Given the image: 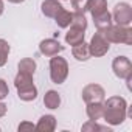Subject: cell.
<instances>
[{
	"mask_svg": "<svg viewBox=\"0 0 132 132\" xmlns=\"http://www.w3.org/2000/svg\"><path fill=\"white\" fill-rule=\"evenodd\" d=\"M93 17V23H95V27H96V30H106L107 27H110L112 25V14L106 10V11H103V13H100V14H96V16H92Z\"/></svg>",
	"mask_w": 132,
	"mask_h": 132,
	"instance_id": "5bb4252c",
	"label": "cell"
},
{
	"mask_svg": "<svg viewBox=\"0 0 132 132\" xmlns=\"http://www.w3.org/2000/svg\"><path fill=\"white\" fill-rule=\"evenodd\" d=\"M8 95H10V87H8L5 79L0 78V101H3Z\"/></svg>",
	"mask_w": 132,
	"mask_h": 132,
	"instance_id": "cb8c5ba5",
	"label": "cell"
},
{
	"mask_svg": "<svg viewBox=\"0 0 132 132\" xmlns=\"http://www.w3.org/2000/svg\"><path fill=\"white\" fill-rule=\"evenodd\" d=\"M62 50H64V47L61 45V42H59L57 39H44V40H40V44H39V51H40L44 56H48V57H51V56L61 53Z\"/></svg>",
	"mask_w": 132,
	"mask_h": 132,
	"instance_id": "ba28073f",
	"label": "cell"
},
{
	"mask_svg": "<svg viewBox=\"0 0 132 132\" xmlns=\"http://www.w3.org/2000/svg\"><path fill=\"white\" fill-rule=\"evenodd\" d=\"M109 48H110V44H109V40H107V39L103 36V33H101V31H96V33L92 36L90 42H89L90 56H95V57H101V56L107 54Z\"/></svg>",
	"mask_w": 132,
	"mask_h": 132,
	"instance_id": "5b68a950",
	"label": "cell"
},
{
	"mask_svg": "<svg viewBox=\"0 0 132 132\" xmlns=\"http://www.w3.org/2000/svg\"><path fill=\"white\" fill-rule=\"evenodd\" d=\"M112 20L117 25L129 27L132 23V6L127 2L117 3L115 8H113V13H112Z\"/></svg>",
	"mask_w": 132,
	"mask_h": 132,
	"instance_id": "277c9868",
	"label": "cell"
},
{
	"mask_svg": "<svg viewBox=\"0 0 132 132\" xmlns=\"http://www.w3.org/2000/svg\"><path fill=\"white\" fill-rule=\"evenodd\" d=\"M6 110H8L6 104H5V103H2V101H0V118H2V117H5V115H6Z\"/></svg>",
	"mask_w": 132,
	"mask_h": 132,
	"instance_id": "4316f807",
	"label": "cell"
},
{
	"mask_svg": "<svg viewBox=\"0 0 132 132\" xmlns=\"http://www.w3.org/2000/svg\"><path fill=\"white\" fill-rule=\"evenodd\" d=\"M70 2H72V6L75 8V11H82V13H86L84 8H86L87 0H70Z\"/></svg>",
	"mask_w": 132,
	"mask_h": 132,
	"instance_id": "d4e9b609",
	"label": "cell"
},
{
	"mask_svg": "<svg viewBox=\"0 0 132 132\" xmlns=\"http://www.w3.org/2000/svg\"><path fill=\"white\" fill-rule=\"evenodd\" d=\"M17 96L22 101H34L37 98V87L34 86V82L30 84V86H25V87H19L17 89Z\"/></svg>",
	"mask_w": 132,
	"mask_h": 132,
	"instance_id": "7c38bea8",
	"label": "cell"
},
{
	"mask_svg": "<svg viewBox=\"0 0 132 132\" xmlns=\"http://www.w3.org/2000/svg\"><path fill=\"white\" fill-rule=\"evenodd\" d=\"M70 27L73 28H78V30H87V19H86V14L82 11H75L72 13V23Z\"/></svg>",
	"mask_w": 132,
	"mask_h": 132,
	"instance_id": "ffe728a7",
	"label": "cell"
},
{
	"mask_svg": "<svg viewBox=\"0 0 132 132\" xmlns=\"http://www.w3.org/2000/svg\"><path fill=\"white\" fill-rule=\"evenodd\" d=\"M86 113H87L89 120H92V121H98V120H101L103 115H104V103H103V101L87 103Z\"/></svg>",
	"mask_w": 132,
	"mask_h": 132,
	"instance_id": "9c48e42d",
	"label": "cell"
},
{
	"mask_svg": "<svg viewBox=\"0 0 132 132\" xmlns=\"http://www.w3.org/2000/svg\"><path fill=\"white\" fill-rule=\"evenodd\" d=\"M107 10V0H87L84 11H89L92 16H96Z\"/></svg>",
	"mask_w": 132,
	"mask_h": 132,
	"instance_id": "9a60e30c",
	"label": "cell"
},
{
	"mask_svg": "<svg viewBox=\"0 0 132 132\" xmlns=\"http://www.w3.org/2000/svg\"><path fill=\"white\" fill-rule=\"evenodd\" d=\"M127 117V103L123 96H110L104 101V121L110 126H120Z\"/></svg>",
	"mask_w": 132,
	"mask_h": 132,
	"instance_id": "6da1fadb",
	"label": "cell"
},
{
	"mask_svg": "<svg viewBox=\"0 0 132 132\" xmlns=\"http://www.w3.org/2000/svg\"><path fill=\"white\" fill-rule=\"evenodd\" d=\"M86 37V31L84 30H78V28H73L70 27V30L67 31V34H65V42H67L69 45H78L84 40Z\"/></svg>",
	"mask_w": 132,
	"mask_h": 132,
	"instance_id": "4fadbf2b",
	"label": "cell"
},
{
	"mask_svg": "<svg viewBox=\"0 0 132 132\" xmlns=\"http://www.w3.org/2000/svg\"><path fill=\"white\" fill-rule=\"evenodd\" d=\"M36 129L40 132H53L56 129V117L54 115H42L36 124Z\"/></svg>",
	"mask_w": 132,
	"mask_h": 132,
	"instance_id": "8fae6325",
	"label": "cell"
},
{
	"mask_svg": "<svg viewBox=\"0 0 132 132\" xmlns=\"http://www.w3.org/2000/svg\"><path fill=\"white\" fill-rule=\"evenodd\" d=\"M10 51H11V47H10L8 40L0 39V67H3V65L8 62Z\"/></svg>",
	"mask_w": 132,
	"mask_h": 132,
	"instance_id": "603a6c76",
	"label": "cell"
},
{
	"mask_svg": "<svg viewBox=\"0 0 132 132\" xmlns=\"http://www.w3.org/2000/svg\"><path fill=\"white\" fill-rule=\"evenodd\" d=\"M0 130H2V127H0Z\"/></svg>",
	"mask_w": 132,
	"mask_h": 132,
	"instance_id": "f546056e",
	"label": "cell"
},
{
	"mask_svg": "<svg viewBox=\"0 0 132 132\" xmlns=\"http://www.w3.org/2000/svg\"><path fill=\"white\" fill-rule=\"evenodd\" d=\"M17 67H19V72H22V73L34 75V72H36V69H37V64H36V61L31 59V57H23V59H20V62H19Z\"/></svg>",
	"mask_w": 132,
	"mask_h": 132,
	"instance_id": "d6986e66",
	"label": "cell"
},
{
	"mask_svg": "<svg viewBox=\"0 0 132 132\" xmlns=\"http://www.w3.org/2000/svg\"><path fill=\"white\" fill-rule=\"evenodd\" d=\"M72 54L76 61H87L90 59V50H89V44H86L84 40L78 45H73L72 48Z\"/></svg>",
	"mask_w": 132,
	"mask_h": 132,
	"instance_id": "2e32d148",
	"label": "cell"
},
{
	"mask_svg": "<svg viewBox=\"0 0 132 132\" xmlns=\"http://www.w3.org/2000/svg\"><path fill=\"white\" fill-rule=\"evenodd\" d=\"M54 22L59 28H69L70 23H72V13L67 11V10H61L56 16H54Z\"/></svg>",
	"mask_w": 132,
	"mask_h": 132,
	"instance_id": "ac0fdd59",
	"label": "cell"
},
{
	"mask_svg": "<svg viewBox=\"0 0 132 132\" xmlns=\"http://www.w3.org/2000/svg\"><path fill=\"white\" fill-rule=\"evenodd\" d=\"M81 129H82L84 132H112L110 127H107V126H100L96 121H92V120H89L87 123H84Z\"/></svg>",
	"mask_w": 132,
	"mask_h": 132,
	"instance_id": "44dd1931",
	"label": "cell"
},
{
	"mask_svg": "<svg viewBox=\"0 0 132 132\" xmlns=\"http://www.w3.org/2000/svg\"><path fill=\"white\" fill-rule=\"evenodd\" d=\"M33 82H34V81H33V75H28V73L19 72V73L16 75V78H14V86H16V89L30 86V84H33Z\"/></svg>",
	"mask_w": 132,
	"mask_h": 132,
	"instance_id": "7402d4cb",
	"label": "cell"
},
{
	"mask_svg": "<svg viewBox=\"0 0 132 132\" xmlns=\"http://www.w3.org/2000/svg\"><path fill=\"white\" fill-rule=\"evenodd\" d=\"M81 95H82V100H84L86 104L87 103H95V101H104L106 90L100 84H87L82 89Z\"/></svg>",
	"mask_w": 132,
	"mask_h": 132,
	"instance_id": "52a82bcc",
	"label": "cell"
},
{
	"mask_svg": "<svg viewBox=\"0 0 132 132\" xmlns=\"http://www.w3.org/2000/svg\"><path fill=\"white\" fill-rule=\"evenodd\" d=\"M44 104H45L47 109H51V110L57 109L61 106V95L56 90L45 92V95H44Z\"/></svg>",
	"mask_w": 132,
	"mask_h": 132,
	"instance_id": "e0dca14e",
	"label": "cell"
},
{
	"mask_svg": "<svg viewBox=\"0 0 132 132\" xmlns=\"http://www.w3.org/2000/svg\"><path fill=\"white\" fill-rule=\"evenodd\" d=\"M112 70L113 75L120 79H124L126 76L132 75V62L126 56H117L112 61Z\"/></svg>",
	"mask_w": 132,
	"mask_h": 132,
	"instance_id": "8992f818",
	"label": "cell"
},
{
	"mask_svg": "<svg viewBox=\"0 0 132 132\" xmlns=\"http://www.w3.org/2000/svg\"><path fill=\"white\" fill-rule=\"evenodd\" d=\"M69 76V62L57 54L50 59V78L54 84H64Z\"/></svg>",
	"mask_w": 132,
	"mask_h": 132,
	"instance_id": "3957f363",
	"label": "cell"
},
{
	"mask_svg": "<svg viewBox=\"0 0 132 132\" xmlns=\"http://www.w3.org/2000/svg\"><path fill=\"white\" fill-rule=\"evenodd\" d=\"M103 33V36L109 40V44H124L132 45V28L130 27H121V25H110L106 30H98Z\"/></svg>",
	"mask_w": 132,
	"mask_h": 132,
	"instance_id": "7a4b0ae2",
	"label": "cell"
},
{
	"mask_svg": "<svg viewBox=\"0 0 132 132\" xmlns=\"http://www.w3.org/2000/svg\"><path fill=\"white\" fill-rule=\"evenodd\" d=\"M40 8H42V14H44L45 17L54 19V16H56L64 6L61 5L59 0H44L42 5H40Z\"/></svg>",
	"mask_w": 132,
	"mask_h": 132,
	"instance_id": "30bf717a",
	"label": "cell"
},
{
	"mask_svg": "<svg viewBox=\"0 0 132 132\" xmlns=\"http://www.w3.org/2000/svg\"><path fill=\"white\" fill-rule=\"evenodd\" d=\"M17 129H19L20 132H22V130H33V129H36V124H33L31 121H22Z\"/></svg>",
	"mask_w": 132,
	"mask_h": 132,
	"instance_id": "484cf974",
	"label": "cell"
},
{
	"mask_svg": "<svg viewBox=\"0 0 132 132\" xmlns=\"http://www.w3.org/2000/svg\"><path fill=\"white\" fill-rule=\"evenodd\" d=\"M3 11H5V3H3V0H0V16L3 14Z\"/></svg>",
	"mask_w": 132,
	"mask_h": 132,
	"instance_id": "83f0119b",
	"label": "cell"
},
{
	"mask_svg": "<svg viewBox=\"0 0 132 132\" xmlns=\"http://www.w3.org/2000/svg\"><path fill=\"white\" fill-rule=\"evenodd\" d=\"M6 2H10V3H23L25 0H6Z\"/></svg>",
	"mask_w": 132,
	"mask_h": 132,
	"instance_id": "f1b7e54d",
	"label": "cell"
}]
</instances>
